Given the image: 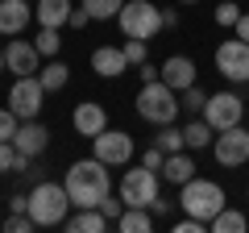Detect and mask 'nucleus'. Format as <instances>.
Listing matches in <instances>:
<instances>
[{
  "label": "nucleus",
  "instance_id": "obj_1",
  "mask_svg": "<svg viewBox=\"0 0 249 233\" xmlns=\"http://www.w3.org/2000/svg\"><path fill=\"white\" fill-rule=\"evenodd\" d=\"M62 188H67V196H71L75 208H100V200L108 196V162H100L96 154L71 162Z\"/></svg>",
  "mask_w": 249,
  "mask_h": 233
},
{
  "label": "nucleus",
  "instance_id": "obj_2",
  "mask_svg": "<svg viewBox=\"0 0 249 233\" xmlns=\"http://www.w3.org/2000/svg\"><path fill=\"white\" fill-rule=\"evenodd\" d=\"M137 113H142V121H150V125H170V121L183 113V100H178V92L170 88V83L154 79V83H142V92H137Z\"/></svg>",
  "mask_w": 249,
  "mask_h": 233
},
{
  "label": "nucleus",
  "instance_id": "obj_3",
  "mask_svg": "<svg viewBox=\"0 0 249 233\" xmlns=\"http://www.w3.org/2000/svg\"><path fill=\"white\" fill-rule=\"evenodd\" d=\"M178 208H183L187 216H199L204 225H212V216L224 208V188L212 179H187L183 192H178Z\"/></svg>",
  "mask_w": 249,
  "mask_h": 233
},
{
  "label": "nucleus",
  "instance_id": "obj_4",
  "mask_svg": "<svg viewBox=\"0 0 249 233\" xmlns=\"http://www.w3.org/2000/svg\"><path fill=\"white\" fill-rule=\"evenodd\" d=\"M67 208H71V196H67V188L62 183H34V192H29V216H34L37 229H46V225H62L67 221Z\"/></svg>",
  "mask_w": 249,
  "mask_h": 233
},
{
  "label": "nucleus",
  "instance_id": "obj_5",
  "mask_svg": "<svg viewBox=\"0 0 249 233\" xmlns=\"http://www.w3.org/2000/svg\"><path fill=\"white\" fill-rule=\"evenodd\" d=\"M116 21H121V34L124 38H158L162 29V9L154 4V0H124L121 13H116Z\"/></svg>",
  "mask_w": 249,
  "mask_h": 233
},
{
  "label": "nucleus",
  "instance_id": "obj_6",
  "mask_svg": "<svg viewBox=\"0 0 249 233\" xmlns=\"http://www.w3.org/2000/svg\"><path fill=\"white\" fill-rule=\"evenodd\" d=\"M216 71L229 83H249V42L245 38L232 34L216 46Z\"/></svg>",
  "mask_w": 249,
  "mask_h": 233
},
{
  "label": "nucleus",
  "instance_id": "obj_7",
  "mask_svg": "<svg viewBox=\"0 0 249 233\" xmlns=\"http://www.w3.org/2000/svg\"><path fill=\"white\" fill-rule=\"evenodd\" d=\"M158 171H150L142 162V167H133V171H124V179H121V200H124V208H150V200L158 196Z\"/></svg>",
  "mask_w": 249,
  "mask_h": 233
},
{
  "label": "nucleus",
  "instance_id": "obj_8",
  "mask_svg": "<svg viewBox=\"0 0 249 233\" xmlns=\"http://www.w3.org/2000/svg\"><path fill=\"white\" fill-rule=\"evenodd\" d=\"M42 96H46V88H42L37 75H17V83H13V92H9V108L21 121H34V116L42 113Z\"/></svg>",
  "mask_w": 249,
  "mask_h": 233
},
{
  "label": "nucleus",
  "instance_id": "obj_9",
  "mask_svg": "<svg viewBox=\"0 0 249 233\" xmlns=\"http://www.w3.org/2000/svg\"><path fill=\"white\" fill-rule=\"evenodd\" d=\"M91 154L108 167H124V162L133 158V137L124 134V129H104V134L91 137Z\"/></svg>",
  "mask_w": 249,
  "mask_h": 233
},
{
  "label": "nucleus",
  "instance_id": "obj_10",
  "mask_svg": "<svg viewBox=\"0 0 249 233\" xmlns=\"http://www.w3.org/2000/svg\"><path fill=\"white\" fill-rule=\"evenodd\" d=\"M241 116H245V104H241L237 92H216V96H208V108H204V121L220 134V129H232L241 125Z\"/></svg>",
  "mask_w": 249,
  "mask_h": 233
},
{
  "label": "nucleus",
  "instance_id": "obj_11",
  "mask_svg": "<svg viewBox=\"0 0 249 233\" xmlns=\"http://www.w3.org/2000/svg\"><path fill=\"white\" fill-rule=\"evenodd\" d=\"M212 154L216 162H224V167H241V162H249V129L232 125V129H220L212 142Z\"/></svg>",
  "mask_w": 249,
  "mask_h": 233
},
{
  "label": "nucleus",
  "instance_id": "obj_12",
  "mask_svg": "<svg viewBox=\"0 0 249 233\" xmlns=\"http://www.w3.org/2000/svg\"><path fill=\"white\" fill-rule=\"evenodd\" d=\"M4 67H9L13 75H37L42 71V50H37L34 42L13 38V42L4 46Z\"/></svg>",
  "mask_w": 249,
  "mask_h": 233
},
{
  "label": "nucleus",
  "instance_id": "obj_13",
  "mask_svg": "<svg viewBox=\"0 0 249 233\" xmlns=\"http://www.w3.org/2000/svg\"><path fill=\"white\" fill-rule=\"evenodd\" d=\"M71 125H75V134H79V137H96V134H104V129H108V113H104V104H96V100H83V104H75Z\"/></svg>",
  "mask_w": 249,
  "mask_h": 233
},
{
  "label": "nucleus",
  "instance_id": "obj_14",
  "mask_svg": "<svg viewBox=\"0 0 249 233\" xmlns=\"http://www.w3.org/2000/svg\"><path fill=\"white\" fill-rule=\"evenodd\" d=\"M91 71L100 79H116V75L129 71V58H124V46H96L91 50Z\"/></svg>",
  "mask_w": 249,
  "mask_h": 233
},
{
  "label": "nucleus",
  "instance_id": "obj_15",
  "mask_svg": "<svg viewBox=\"0 0 249 233\" xmlns=\"http://www.w3.org/2000/svg\"><path fill=\"white\" fill-rule=\"evenodd\" d=\"M46 142H50V129H46L37 116H34V121H21V129L13 134V146H17L25 158H37V154L46 150Z\"/></svg>",
  "mask_w": 249,
  "mask_h": 233
},
{
  "label": "nucleus",
  "instance_id": "obj_16",
  "mask_svg": "<svg viewBox=\"0 0 249 233\" xmlns=\"http://www.w3.org/2000/svg\"><path fill=\"white\" fill-rule=\"evenodd\" d=\"M162 83H170V88L183 96V92L196 83V63H191V58H183V54H170L166 63H162Z\"/></svg>",
  "mask_w": 249,
  "mask_h": 233
},
{
  "label": "nucleus",
  "instance_id": "obj_17",
  "mask_svg": "<svg viewBox=\"0 0 249 233\" xmlns=\"http://www.w3.org/2000/svg\"><path fill=\"white\" fill-rule=\"evenodd\" d=\"M29 0H0V34H21V29L29 25Z\"/></svg>",
  "mask_w": 249,
  "mask_h": 233
},
{
  "label": "nucleus",
  "instance_id": "obj_18",
  "mask_svg": "<svg viewBox=\"0 0 249 233\" xmlns=\"http://www.w3.org/2000/svg\"><path fill=\"white\" fill-rule=\"evenodd\" d=\"M71 0H37V25L42 29H58L71 21Z\"/></svg>",
  "mask_w": 249,
  "mask_h": 233
},
{
  "label": "nucleus",
  "instance_id": "obj_19",
  "mask_svg": "<svg viewBox=\"0 0 249 233\" xmlns=\"http://www.w3.org/2000/svg\"><path fill=\"white\" fill-rule=\"evenodd\" d=\"M158 175H162L166 183H178V188H183L187 179H196V162L187 158L183 150H178V154H166V162H162V171H158Z\"/></svg>",
  "mask_w": 249,
  "mask_h": 233
},
{
  "label": "nucleus",
  "instance_id": "obj_20",
  "mask_svg": "<svg viewBox=\"0 0 249 233\" xmlns=\"http://www.w3.org/2000/svg\"><path fill=\"white\" fill-rule=\"evenodd\" d=\"M67 229H71V233H104L108 229V216L100 213V208H75V216L67 221Z\"/></svg>",
  "mask_w": 249,
  "mask_h": 233
},
{
  "label": "nucleus",
  "instance_id": "obj_21",
  "mask_svg": "<svg viewBox=\"0 0 249 233\" xmlns=\"http://www.w3.org/2000/svg\"><path fill=\"white\" fill-rule=\"evenodd\" d=\"M116 229L121 233H150L154 229V213L150 208H124L121 221H116Z\"/></svg>",
  "mask_w": 249,
  "mask_h": 233
},
{
  "label": "nucleus",
  "instance_id": "obj_22",
  "mask_svg": "<svg viewBox=\"0 0 249 233\" xmlns=\"http://www.w3.org/2000/svg\"><path fill=\"white\" fill-rule=\"evenodd\" d=\"M208 229H212V233H245V229H249V221L237 213V208H229V204H224L220 213L212 216V225H208Z\"/></svg>",
  "mask_w": 249,
  "mask_h": 233
},
{
  "label": "nucleus",
  "instance_id": "obj_23",
  "mask_svg": "<svg viewBox=\"0 0 249 233\" xmlns=\"http://www.w3.org/2000/svg\"><path fill=\"white\" fill-rule=\"evenodd\" d=\"M37 79H42L46 92H62L67 79H71V67H67V63H46L42 71H37Z\"/></svg>",
  "mask_w": 249,
  "mask_h": 233
},
{
  "label": "nucleus",
  "instance_id": "obj_24",
  "mask_svg": "<svg viewBox=\"0 0 249 233\" xmlns=\"http://www.w3.org/2000/svg\"><path fill=\"white\" fill-rule=\"evenodd\" d=\"M212 134H216V129L208 125L204 116H196V121H191V125L183 129V137H187V146H191V150H208V142H216Z\"/></svg>",
  "mask_w": 249,
  "mask_h": 233
},
{
  "label": "nucleus",
  "instance_id": "obj_25",
  "mask_svg": "<svg viewBox=\"0 0 249 233\" xmlns=\"http://www.w3.org/2000/svg\"><path fill=\"white\" fill-rule=\"evenodd\" d=\"M154 146H158L162 154H178V150H187V137H183V129H166L162 125L158 134H154Z\"/></svg>",
  "mask_w": 249,
  "mask_h": 233
},
{
  "label": "nucleus",
  "instance_id": "obj_26",
  "mask_svg": "<svg viewBox=\"0 0 249 233\" xmlns=\"http://www.w3.org/2000/svg\"><path fill=\"white\" fill-rule=\"evenodd\" d=\"M79 4L91 13V21H108V17H116V13H121L124 0H79Z\"/></svg>",
  "mask_w": 249,
  "mask_h": 233
},
{
  "label": "nucleus",
  "instance_id": "obj_27",
  "mask_svg": "<svg viewBox=\"0 0 249 233\" xmlns=\"http://www.w3.org/2000/svg\"><path fill=\"white\" fill-rule=\"evenodd\" d=\"M204 108H208V92H199L196 83L183 92V113H191V116H204Z\"/></svg>",
  "mask_w": 249,
  "mask_h": 233
},
{
  "label": "nucleus",
  "instance_id": "obj_28",
  "mask_svg": "<svg viewBox=\"0 0 249 233\" xmlns=\"http://www.w3.org/2000/svg\"><path fill=\"white\" fill-rule=\"evenodd\" d=\"M124 58H129V67H142L145 58H150V42H145V38H129V42H124Z\"/></svg>",
  "mask_w": 249,
  "mask_h": 233
},
{
  "label": "nucleus",
  "instance_id": "obj_29",
  "mask_svg": "<svg viewBox=\"0 0 249 233\" xmlns=\"http://www.w3.org/2000/svg\"><path fill=\"white\" fill-rule=\"evenodd\" d=\"M34 46H37V50H42V58H54V54L62 50V38H58V29H42Z\"/></svg>",
  "mask_w": 249,
  "mask_h": 233
},
{
  "label": "nucleus",
  "instance_id": "obj_30",
  "mask_svg": "<svg viewBox=\"0 0 249 233\" xmlns=\"http://www.w3.org/2000/svg\"><path fill=\"white\" fill-rule=\"evenodd\" d=\"M21 129V116L13 108H0V142H13V134Z\"/></svg>",
  "mask_w": 249,
  "mask_h": 233
},
{
  "label": "nucleus",
  "instance_id": "obj_31",
  "mask_svg": "<svg viewBox=\"0 0 249 233\" xmlns=\"http://www.w3.org/2000/svg\"><path fill=\"white\" fill-rule=\"evenodd\" d=\"M237 21H241L237 0H224V4H216V25H237Z\"/></svg>",
  "mask_w": 249,
  "mask_h": 233
},
{
  "label": "nucleus",
  "instance_id": "obj_32",
  "mask_svg": "<svg viewBox=\"0 0 249 233\" xmlns=\"http://www.w3.org/2000/svg\"><path fill=\"white\" fill-rule=\"evenodd\" d=\"M17 162H21V150L13 142H0V175L4 171H17Z\"/></svg>",
  "mask_w": 249,
  "mask_h": 233
},
{
  "label": "nucleus",
  "instance_id": "obj_33",
  "mask_svg": "<svg viewBox=\"0 0 249 233\" xmlns=\"http://www.w3.org/2000/svg\"><path fill=\"white\" fill-rule=\"evenodd\" d=\"M100 213L108 216V225H116V221H121V213H124V200H121V196H116V200L104 196V200H100Z\"/></svg>",
  "mask_w": 249,
  "mask_h": 233
},
{
  "label": "nucleus",
  "instance_id": "obj_34",
  "mask_svg": "<svg viewBox=\"0 0 249 233\" xmlns=\"http://www.w3.org/2000/svg\"><path fill=\"white\" fill-rule=\"evenodd\" d=\"M142 162H145V167H150V171H162V162H166V154H162L158 146H150V150L142 154Z\"/></svg>",
  "mask_w": 249,
  "mask_h": 233
},
{
  "label": "nucleus",
  "instance_id": "obj_35",
  "mask_svg": "<svg viewBox=\"0 0 249 233\" xmlns=\"http://www.w3.org/2000/svg\"><path fill=\"white\" fill-rule=\"evenodd\" d=\"M204 229H208V225L199 221V216H187V221H178V225H175V233H204Z\"/></svg>",
  "mask_w": 249,
  "mask_h": 233
},
{
  "label": "nucleus",
  "instance_id": "obj_36",
  "mask_svg": "<svg viewBox=\"0 0 249 233\" xmlns=\"http://www.w3.org/2000/svg\"><path fill=\"white\" fill-rule=\"evenodd\" d=\"M88 21H91V13L83 9V4H75V9H71V21H67V25H75V29H83V25H88Z\"/></svg>",
  "mask_w": 249,
  "mask_h": 233
},
{
  "label": "nucleus",
  "instance_id": "obj_37",
  "mask_svg": "<svg viewBox=\"0 0 249 233\" xmlns=\"http://www.w3.org/2000/svg\"><path fill=\"white\" fill-rule=\"evenodd\" d=\"M154 79H162V67H154L150 58L142 63V83H154Z\"/></svg>",
  "mask_w": 249,
  "mask_h": 233
},
{
  "label": "nucleus",
  "instance_id": "obj_38",
  "mask_svg": "<svg viewBox=\"0 0 249 233\" xmlns=\"http://www.w3.org/2000/svg\"><path fill=\"white\" fill-rule=\"evenodd\" d=\"M9 213H29V196H9Z\"/></svg>",
  "mask_w": 249,
  "mask_h": 233
},
{
  "label": "nucleus",
  "instance_id": "obj_39",
  "mask_svg": "<svg viewBox=\"0 0 249 233\" xmlns=\"http://www.w3.org/2000/svg\"><path fill=\"white\" fill-rule=\"evenodd\" d=\"M150 213H154V216H166V213H170V200L154 196V200H150Z\"/></svg>",
  "mask_w": 249,
  "mask_h": 233
},
{
  "label": "nucleus",
  "instance_id": "obj_40",
  "mask_svg": "<svg viewBox=\"0 0 249 233\" xmlns=\"http://www.w3.org/2000/svg\"><path fill=\"white\" fill-rule=\"evenodd\" d=\"M232 34H237V38H245V42H249V13H241V21L232 25Z\"/></svg>",
  "mask_w": 249,
  "mask_h": 233
},
{
  "label": "nucleus",
  "instance_id": "obj_41",
  "mask_svg": "<svg viewBox=\"0 0 249 233\" xmlns=\"http://www.w3.org/2000/svg\"><path fill=\"white\" fill-rule=\"evenodd\" d=\"M178 25V13L175 9H162V29H175Z\"/></svg>",
  "mask_w": 249,
  "mask_h": 233
},
{
  "label": "nucleus",
  "instance_id": "obj_42",
  "mask_svg": "<svg viewBox=\"0 0 249 233\" xmlns=\"http://www.w3.org/2000/svg\"><path fill=\"white\" fill-rule=\"evenodd\" d=\"M178 4H199V0H178Z\"/></svg>",
  "mask_w": 249,
  "mask_h": 233
},
{
  "label": "nucleus",
  "instance_id": "obj_43",
  "mask_svg": "<svg viewBox=\"0 0 249 233\" xmlns=\"http://www.w3.org/2000/svg\"><path fill=\"white\" fill-rule=\"evenodd\" d=\"M0 71H4V50H0Z\"/></svg>",
  "mask_w": 249,
  "mask_h": 233
},
{
  "label": "nucleus",
  "instance_id": "obj_44",
  "mask_svg": "<svg viewBox=\"0 0 249 233\" xmlns=\"http://www.w3.org/2000/svg\"><path fill=\"white\" fill-rule=\"evenodd\" d=\"M245 88H249V83H245Z\"/></svg>",
  "mask_w": 249,
  "mask_h": 233
}]
</instances>
